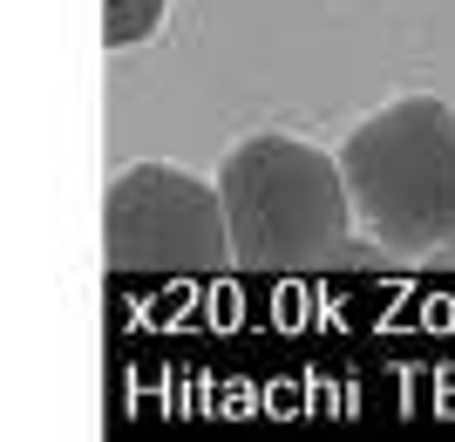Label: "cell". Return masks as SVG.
Masks as SVG:
<instances>
[{
	"label": "cell",
	"mask_w": 455,
	"mask_h": 442,
	"mask_svg": "<svg viewBox=\"0 0 455 442\" xmlns=\"http://www.w3.org/2000/svg\"><path fill=\"white\" fill-rule=\"evenodd\" d=\"M421 266L435 272V279H455V231L442 238V245H428V252H421Z\"/></svg>",
	"instance_id": "cell-5"
},
{
	"label": "cell",
	"mask_w": 455,
	"mask_h": 442,
	"mask_svg": "<svg viewBox=\"0 0 455 442\" xmlns=\"http://www.w3.org/2000/svg\"><path fill=\"white\" fill-rule=\"evenodd\" d=\"M361 231L387 252H428L455 231V109L401 96L340 143Z\"/></svg>",
	"instance_id": "cell-2"
},
{
	"label": "cell",
	"mask_w": 455,
	"mask_h": 442,
	"mask_svg": "<svg viewBox=\"0 0 455 442\" xmlns=\"http://www.w3.org/2000/svg\"><path fill=\"white\" fill-rule=\"evenodd\" d=\"M102 259L109 272H171L211 279L238 266L225 191L177 164H130L102 191Z\"/></svg>",
	"instance_id": "cell-3"
},
{
	"label": "cell",
	"mask_w": 455,
	"mask_h": 442,
	"mask_svg": "<svg viewBox=\"0 0 455 442\" xmlns=\"http://www.w3.org/2000/svg\"><path fill=\"white\" fill-rule=\"evenodd\" d=\"M171 0H102V48H136L156 35Z\"/></svg>",
	"instance_id": "cell-4"
},
{
	"label": "cell",
	"mask_w": 455,
	"mask_h": 442,
	"mask_svg": "<svg viewBox=\"0 0 455 442\" xmlns=\"http://www.w3.org/2000/svg\"><path fill=\"white\" fill-rule=\"evenodd\" d=\"M231 218V245L245 272H320L333 266L361 225L354 191H347V164L299 136L259 130L225 157L218 171Z\"/></svg>",
	"instance_id": "cell-1"
}]
</instances>
